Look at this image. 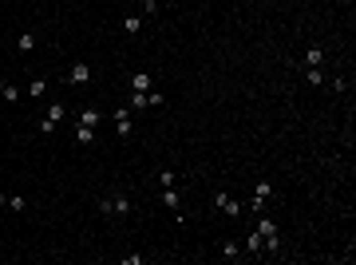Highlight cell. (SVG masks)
<instances>
[{
	"label": "cell",
	"mask_w": 356,
	"mask_h": 265,
	"mask_svg": "<svg viewBox=\"0 0 356 265\" xmlns=\"http://www.w3.org/2000/svg\"><path fill=\"white\" fill-rule=\"evenodd\" d=\"M99 210H103V214H131V198H123V194H119V198H103Z\"/></svg>",
	"instance_id": "cell-1"
},
{
	"label": "cell",
	"mask_w": 356,
	"mask_h": 265,
	"mask_svg": "<svg viewBox=\"0 0 356 265\" xmlns=\"http://www.w3.org/2000/svg\"><path fill=\"white\" fill-rule=\"evenodd\" d=\"M91 79V63H72V72H68V83L72 87H83Z\"/></svg>",
	"instance_id": "cell-2"
},
{
	"label": "cell",
	"mask_w": 356,
	"mask_h": 265,
	"mask_svg": "<svg viewBox=\"0 0 356 265\" xmlns=\"http://www.w3.org/2000/svg\"><path fill=\"white\" fill-rule=\"evenodd\" d=\"M131 131H135V123H131V115H127V107H119L115 111V135L119 139H131Z\"/></svg>",
	"instance_id": "cell-3"
},
{
	"label": "cell",
	"mask_w": 356,
	"mask_h": 265,
	"mask_svg": "<svg viewBox=\"0 0 356 265\" xmlns=\"http://www.w3.org/2000/svg\"><path fill=\"white\" fill-rule=\"evenodd\" d=\"M214 206H218V210H226V214H230V218H237V214H241V202H237V198H234V194H218V198H214Z\"/></svg>",
	"instance_id": "cell-4"
},
{
	"label": "cell",
	"mask_w": 356,
	"mask_h": 265,
	"mask_svg": "<svg viewBox=\"0 0 356 265\" xmlns=\"http://www.w3.org/2000/svg\"><path fill=\"white\" fill-rule=\"evenodd\" d=\"M131 91H150V72H135L131 75Z\"/></svg>",
	"instance_id": "cell-5"
},
{
	"label": "cell",
	"mask_w": 356,
	"mask_h": 265,
	"mask_svg": "<svg viewBox=\"0 0 356 265\" xmlns=\"http://www.w3.org/2000/svg\"><path fill=\"white\" fill-rule=\"evenodd\" d=\"M79 127H99V111H95V107H83V111H79Z\"/></svg>",
	"instance_id": "cell-6"
},
{
	"label": "cell",
	"mask_w": 356,
	"mask_h": 265,
	"mask_svg": "<svg viewBox=\"0 0 356 265\" xmlns=\"http://www.w3.org/2000/svg\"><path fill=\"white\" fill-rule=\"evenodd\" d=\"M63 115H68V107H63V103H52V107H48V123H56V127H59V123H63Z\"/></svg>",
	"instance_id": "cell-7"
},
{
	"label": "cell",
	"mask_w": 356,
	"mask_h": 265,
	"mask_svg": "<svg viewBox=\"0 0 356 265\" xmlns=\"http://www.w3.org/2000/svg\"><path fill=\"white\" fill-rule=\"evenodd\" d=\"M16 48H20V52H32V48H36V32H20Z\"/></svg>",
	"instance_id": "cell-8"
},
{
	"label": "cell",
	"mask_w": 356,
	"mask_h": 265,
	"mask_svg": "<svg viewBox=\"0 0 356 265\" xmlns=\"http://www.w3.org/2000/svg\"><path fill=\"white\" fill-rule=\"evenodd\" d=\"M305 63H309V68H321V63H325V52H321V48H309V52H305Z\"/></svg>",
	"instance_id": "cell-9"
},
{
	"label": "cell",
	"mask_w": 356,
	"mask_h": 265,
	"mask_svg": "<svg viewBox=\"0 0 356 265\" xmlns=\"http://www.w3.org/2000/svg\"><path fill=\"white\" fill-rule=\"evenodd\" d=\"M246 253H253V257L261 253V234H257V230H253V234L246 237Z\"/></svg>",
	"instance_id": "cell-10"
},
{
	"label": "cell",
	"mask_w": 356,
	"mask_h": 265,
	"mask_svg": "<svg viewBox=\"0 0 356 265\" xmlns=\"http://www.w3.org/2000/svg\"><path fill=\"white\" fill-rule=\"evenodd\" d=\"M91 139H95V131H91V127H79V131H75V143H79V147H87Z\"/></svg>",
	"instance_id": "cell-11"
},
{
	"label": "cell",
	"mask_w": 356,
	"mask_h": 265,
	"mask_svg": "<svg viewBox=\"0 0 356 265\" xmlns=\"http://www.w3.org/2000/svg\"><path fill=\"white\" fill-rule=\"evenodd\" d=\"M257 234H261V237H269V234H277V226H273L269 218H257Z\"/></svg>",
	"instance_id": "cell-12"
},
{
	"label": "cell",
	"mask_w": 356,
	"mask_h": 265,
	"mask_svg": "<svg viewBox=\"0 0 356 265\" xmlns=\"http://www.w3.org/2000/svg\"><path fill=\"white\" fill-rule=\"evenodd\" d=\"M222 257H226V261H237L241 253H237V246H234V241H222Z\"/></svg>",
	"instance_id": "cell-13"
},
{
	"label": "cell",
	"mask_w": 356,
	"mask_h": 265,
	"mask_svg": "<svg viewBox=\"0 0 356 265\" xmlns=\"http://www.w3.org/2000/svg\"><path fill=\"white\" fill-rule=\"evenodd\" d=\"M163 202L170 210H178V190H174V186H166V190H163Z\"/></svg>",
	"instance_id": "cell-14"
},
{
	"label": "cell",
	"mask_w": 356,
	"mask_h": 265,
	"mask_svg": "<svg viewBox=\"0 0 356 265\" xmlns=\"http://www.w3.org/2000/svg\"><path fill=\"white\" fill-rule=\"evenodd\" d=\"M123 28H127V32H131V36H135V32L143 28V16H127V20H123Z\"/></svg>",
	"instance_id": "cell-15"
},
{
	"label": "cell",
	"mask_w": 356,
	"mask_h": 265,
	"mask_svg": "<svg viewBox=\"0 0 356 265\" xmlns=\"http://www.w3.org/2000/svg\"><path fill=\"white\" fill-rule=\"evenodd\" d=\"M0 99H4V103H16V99H20V87H8V83H4V91H0Z\"/></svg>",
	"instance_id": "cell-16"
},
{
	"label": "cell",
	"mask_w": 356,
	"mask_h": 265,
	"mask_svg": "<svg viewBox=\"0 0 356 265\" xmlns=\"http://www.w3.org/2000/svg\"><path fill=\"white\" fill-rule=\"evenodd\" d=\"M24 206H28V202H24L20 194H12V198H8V210H12V214H24Z\"/></svg>",
	"instance_id": "cell-17"
},
{
	"label": "cell",
	"mask_w": 356,
	"mask_h": 265,
	"mask_svg": "<svg viewBox=\"0 0 356 265\" xmlns=\"http://www.w3.org/2000/svg\"><path fill=\"white\" fill-rule=\"evenodd\" d=\"M305 79H309L313 87H321V79H325V75H321V68H309V72H305Z\"/></svg>",
	"instance_id": "cell-18"
},
{
	"label": "cell",
	"mask_w": 356,
	"mask_h": 265,
	"mask_svg": "<svg viewBox=\"0 0 356 265\" xmlns=\"http://www.w3.org/2000/svg\"><path fill=\"white\" fill-rule=\"evenodd\" d=\"M269 194H273V186H269V182H257V186H253V198H269Z\"/></svg>",
	"instance_id": "cell-19"
},
{
	"label": "cell",
	"mask_w": 356,
	"mask_h": 265,
	"mask_svg": "<svg viewBox=\"0 0 356 265\" xmlns=\"http://www.w3.org/2000/svg\"><path fill=\"white\" fill-rule=\"evenodd\" d=\"M166 95H159V91H147V107H163Z\"/></svg>",
	"instance_id": "cell-20"
},
{
	"label": "cell",
	"mask_w": 356,
	"mask_h": 265,
	"mask_svg": "<svg viewBox=\"0 0 356 265\" xmlns=\"http://www.w3.org/2000/svg\"><path fill=\"white\" fill-rule=\"evenodd\" d=\"M131 107H147V91H131Z\"/></svg>",
	"instance_id": "cell-21"
},
{
	"label": "cell",
	"mask_w": 356,
	"mask_h": 265,
	"mask_svg": "<svg viewBox=\"0 0 356 265\" xmlns=\"http://www.w3.org/2000/svg\"><path fill=\"white\" fill-rule=\"evenodd\" d=\"M159 12V0H143V16H154Z\"/></svg>",
	"instance_id": "cell-22"
},
{
	"label": "cell",
	"mask_w": 356,
	"mask_h": 265,
	"mask_svg": "<svg viewBox=\"0 0 356 265\" xmlns=\"http://www.w3.org/2000/svg\"><path fill=\"white\" fill-rule=\"evenodd\" d=\"M44 91H48V79H36V83H32V91H28V95H44Z\"/></svg>",
	"instance_id": "cell-23"
},
{
	"label": "cell",
	"mask_w": 356,
	"mask_h": 265,
	"mask_svg": "<svg viewBox=\"0 0 356 265\" xmlns=\"http://www.w3.org/2000/svg\"><path fill=\"white\" fill-rule=\"evenodd\" d=\"M0 206H8V198H4V194H0Z\"/></svg>",
	"instance_id": "cell-24"
},
{
	"label": "cell",
	"mask_w": 356,
	"mask_h": 265,
	"mask_svg": "<svg viewBox=\"0 0 356 265\" xmlns=\"http://www.w3.org/2000/svg\"><path fill=\"white\" fill-rule=\"evenodd\" d=\"M0 91H4V79H0Z\"/></svg>",
	"instance_id": "cell-25"
}]
</instances>
